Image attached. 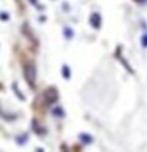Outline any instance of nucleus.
<instances>
[{
    "mask_svg": "<svg viewBox=\"0 0 147 152\" xmlns=\"http://www.w3.org/2000/svg\"><path fill=\"white\" fill-rule=\"evenodd\" d=\"M24 75H25V79L30 86H35V66L32 64H27L24 66Z\"/></svg>",
    "mask_w": 147,
    "mask_h": 152,
    "instance_id": "f257e3e1",
    "label": "nucleus"
},
{
    "mask_svg": "<svg viewBox=\"0 0 147 152\" xmlns=\"http://www.w3.org/2000/svg\"><path fill=\"white\" fill-rule=\"evenodd\" d=\"M44 97L47 100V103H52V102H55L57 100V92H55V89H47L46 90V94H44Z\"/></svg>",
    "mask_w": 147,
    "mask_h": 152,
    "instance_id": "f03ea898",
    "label": "nucleus"
},
{
    "mask_svg": "<svg viewBox=\"0 0 147 152\" xmlns=\"http://www.w3.org/2000/svg\"><path fill=\"white\" fill-rule=\"evenodd\" d=\"M90 24H92V27H95V28L100 27V24H101V18H100L98 13H93L92 16H90Z\"/></svg>",
    "mask_w": 147,
    "mask_h": 152,
    "instance_id": "7ed1b4c3",
    "label": "nucleus"
},
{
    "mask_svg": "<svg viewBox=\"0 0 147 152\" xmlns=\"http://www.w3.org/2000/svg\"><path fill=\"white\" fill-rule=\"evenodd\" d=\"M79 140L82 141V142H85V144H90V142H92V136H90V135H84V133H81V135H79Z\"/></svg>",
    "mask_w": 147,
    "mask_h": 152,
    "instance_id": "20e7f679",
    "label": "nucleus"
},
{
    "mask_svg": "<svg viewBox=\"0 0 147 152\" xmlns=\"http://www.w3.org/2000/svg\"><path fill=\"white\" fill-rule=\"evenodd\" d=\"M63 78L65 79H70V68H68V66H63Z\"/></svg>",
    "mask_w": 147,
    "mask_h": 152,
    "instance_id": "39448f33",
    "label": "nucleus"
},
{
    "mask_svg": "<svg viewBox=\"0 0 147 152\" xmlns=\"http://www.w3.org/2000/svg\"><path fill=\"white\" fill-rule=\"evenodd\" d=\"M141 45H142V48H147V33H144V35H142V38H141Z\"/></svg>",
    "mask_w": 147,
    "mask_h": 152,
    "instance_id": "423d86ee",
    "label": "nucleus"
},
{
    "mask_svg": "<svg viewBox=\"0 0 147 152\" xmlns=\"http://www.w3.org/2000/svg\"><path fill=\"white\" fill-rule=\"evenodd\" d=\"M65 37L70 40V38L73 37V30H71V28H68V27H65Z\"/></svg>",
    "mask_w": 147,
    "mask_h": 152,
    "instance_id": "0eeeda50",
    "label": "nucleus"
},
{
    "mask_svg": "<svg viewBox=\"0 0 147 152\" xmlns=\"http://www.w3.org/2000/svg\"><path fill=\"white\" fill-rule=\"evenodd\" d=\"M62 113H63V111H62V109H55V111H54V114H55V116H63V114H62Z\"/></svg>",
    "mask_w": 147,
    "mask_h": 152,
    "instance_id": "6e6552de",
    "label": "nucleus"
},
{
    "mask_svg": "<svg viewBox=\"0 0 147 152\" xmlns=\"http://www.w3.org/2000/svg\"><path fill=\"white\" fill-rule=\"evenodd\" d=\"M30 2H32V3H36V0H30Z\"/></svg>",
    "mask_w": 147,
    "mask_h": 152,
    "instance_id": "1a4fd4ad",
    "label": "nucleus"
}]
</instances>
